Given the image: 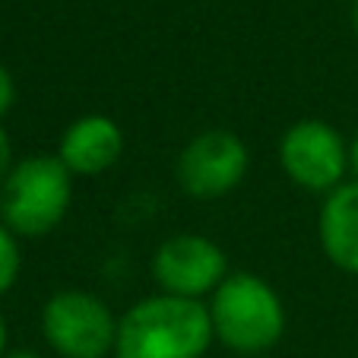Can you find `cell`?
Instances as JSON below:
<instances>
[{"mask_svg": "<svg viewBox=\"0 0 358 358\" xmlns=\"http://www.w3.org/2000/svg\"><path fill=\"white\" fill-rule=\"evenodd\" d=\"M213 343L206 304L159 292L117 317L115 358H203Z\"/></svg>", "mask_w": 358, "mask_h": 358, "instance_id": "6da1fadb", "label": "cell"}, {"mask_svg": "<svg viewBox=\"0 0 358 358\" xmlns=\"http://www.w3.org/2000/svg\"><path fill=\"white\" fill-rule=\"evenodd\" d=\"M213 336L241 358H260L282 339L285 304L279 292L254 273H229L210 295Z\"/></svg>", "mask_w": 358, "mask_h": 358, "instance_id": "7a4b0ae2", "label": "cell"}, {"mask_svg": "<svg viewBox=\"0 0 358 358\" xmlns=\"http://www.w3.org/2000/svg\"><path fill=\"white\" fill-rule=\"evenodd\" d=\"M73 175L57 156H26L0 184V222L16 238H45L67 219Z\"/></svg>", "mask_w": 358, "mask_h": 358, "instance_id": "3957f363", "label": "cell"}, {"mask_svg": "<svg viewBox=\"0 0 358 358\" xmlns=\"http://www.w3.org/2000/svg\"><path fill=\"white\" fill-rule=\"evenodd\" d=\"M41 336L61 358H108L115 355L117 317L92 292L64 289L41 308Z\"/></svg>", "mask_w": 358, "mask_h": 358, "instance_id": "277c9868", "label": "cell"}, {"mask_svg": "<svg viewBox=\"0 0 358 358\" xmlns=\"http://www.w3.org/2000/svg\"><path fill=\"white\" fill-rule=\"evenodd\" d=\"M279 169L295 187L308 194H330L349 175V143L333 124L301 117L279 136Z\"/></svg>", "mask_w": 358, "mask_h": 358, "instance_id": "5b68a950", "label": "cell"}, {"mask_svg": "<svg viewBox=\"0 0 358 358\" xmlns=\"http://www.w3.org/2000/svg\"><path fill=\"white\" fill-rule=\"evenodd\" d=\"M248 169V143L229 127H210L184 143L175 162V178L194 200H222L241 187Z\"/></svg>", "mask_w": 358, "mask_h": 358, "instance_id": "8992f818", "label": "cell"}, {"mask_svg": "<svg viewBox=\"0 0 358 358\" xmlns=\"http://www.w3.org/2000/svg\"><path fill=\"white\" fill-rule=\"evenodd\" d=\"M152 279L159 292L178 298L203 301V295H213L229 276V254L213 238L196 231H178L165 238L152 254Z\"/></svg>", "mask_w": 358, "mask_h": 358, "instance_id": "52a82bcc", "label": "cell"}, {"mask_svg": "<svg viewBox=\"0 0 358 358\" xmlns=\"http://www.w3.org/2000/svg\"><path fill=\"white\" fill-rule=\"evenodd\" d=\"M124 156V130L108 115H83L64 127L57 159L73 178H95L111 171Z\"/></svg>", "mask_w": 358, "mask_h": 358, "instance_id": "ba28073f", "label": "cell"}, {"mask_svg": "<svg viewBox=\"0 0 358 358\" xmlns=\"http://www.w3.org/2000/svg\"><path fill=\"white\" fill-rule=\"evenodd\" d=\"M320 250L336 270L358 276V181L339 184L324 196L317 213Z\"/></svg>", "mask_w": 358, "mask_h": 358, "instance_id": "9c48e42d", "label": "cell"}, {"mask_svg": "<svg viewBox=\"0 0 358 358\" xmlns=\"http://www.w3.org/2000/svg\"><path fill=\"white\" fill-rule=\"evenodd\" d=\"M22 270V250H20V238L0 222V295H7L16 285Z\"/></svg>", "mask_w": 358, "mask_h": 358, "instance_id": "30bf717a", "label": "cell"}, {"mask_svg": "<svg viewBox=\"0 0 358 358\" xmlns=\"http://www.w3.org/2000/svg\"><path fill=\"white\" fill-rule=\"evenodd\" d=\"M13 105H16V80L7 64H0V121L13 111Z\"/></svg>", "mask_w": 358, "mask_h": 358, "instance_id": "8fae6325", "label": "cell"}, {"mask_svg": "<svg viewBox=\"0 0 358 358\" xmlns=\"http://www.w3.org/2000/svg\"><path fill=\"white\" fill-rule=\"evenodd\" d=\"M13 143H10V136H7V130L0 127V184L7 181V175H10V169H13Z\"/></svg>", "mask_w": 358, "mask_h": 358, "instance_id": "7c38bea8", "label": "cell"}, {"mask_svg": "<svg viewBox=\"0 0 358 358\" xmlns=\"http://www.w3.org/2000/svg\"><path fill=\"white\" fill-rule=\"evenodd\" d=\"M349 171L355 175V181H358V134L349 140Z\"/></svg>", "mask_w": 358, "mask_h": 358, "instance_id": "4fadbf2b", "label": "cell"}, {"mask_svg": "<svg viewBox=\"0 0 358 358\" xmlns=\"http://www.w3.org/2000/svg\"><path fill=\"white\" fill-rule=\"evenodd\" d=\"M0 358H41V355L32 352V349H13V352H7V355H0Z\"/></svg>", "mask_w": 358, "mask_h": 358, "instance_id": "5bb4252c", "label": "cell"}, {"mask_svg": "<svg viewBox=\"0 0 358 358\" xmlns=\"http://www.w3.org/2000/svg\"><path fill=\"white\" fill-rule=\"evenodd\" d=\"M0 355H7V320L0 314Z\"/></svg>", "mask_w": 358, "mask_h": 358, "instance_id": "9a60e30c", "label": "cell"}, {"mask_svg": "<svg viewBox=\"0 0 358 358\" xmlns=\"http://www.w3.org/2000/svg\"><path fill=\"white\" fill-rule=\"evenodd\" d=\"M352 29H355V35H358V0H355V7H352Z\"/></svg>", "mask_w": 358, "mask_h": 358, "instance_id": "2e32d148", "label": "cell"}, {"mask_svg": "<svg viewBox=\"0 0 358 358\" xmlns=\"http://www.w3.org/2000/svg\"><path fill=\"white\" fill-rule=\"evenodd\" d=\"M260 358H264V355H260Z\"/></svg>", "mask_w": 358, "mask_h": 358, "instance_id": "e0dca14e", "label": "cell"}]
</instances>
